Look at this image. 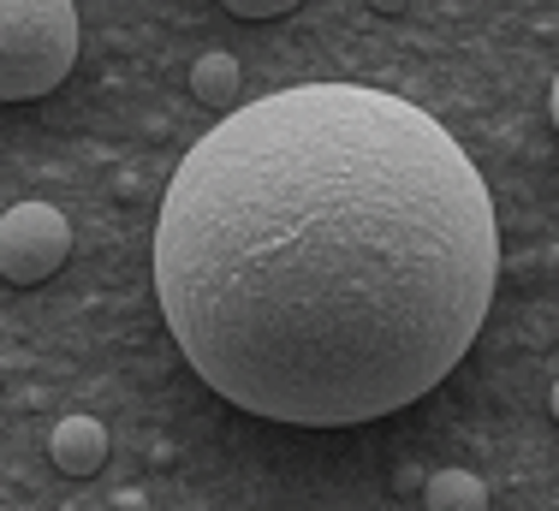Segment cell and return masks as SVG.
<instances>
[{"label": "cell", "instance_id": "1", "mask_svg": "<svg viewBox=\"0 0 559 511\" xmlns=\"http://www.w3.org/2000/svg\"><path fill=\"white\" fill-rule=\"evenodd\" d=\"M495 274L483 173L441 119L369 84L233 107L155 221V298L185 363L286 428L417 405L483 333Z\"/></svg>", "mask_w": 559, "mask_h": 511}, {"label": "cell", "instance_id": "2", "mask_svg": "<svg viewBox=\"0 0 559 511\" xmlns=\"http://www.w3.org/2000/svg\"><path fill=\"white\" fill-rule=\"evenodd\" d=\"M78 66L72 0H0V102H36Z\"/></svg>", "mask_w": 559, "mask_h": 511}, {"label": "cell", "instance_id": "3", "mask_svg": "<svg viewBox=\"0 0 559 511\" xmlns=\"http://www.w3.org/2000/svg\"><path fill=\"white\" fill-rule=\"evenodd\" d=\"M72 255V226L48 203H12L0 214V280L12 286H43Z\"/></svg>", "mask_w": 559, "mask_h": 511}, {"label": "cell", "instance_id": "4", "mask_svg": "<svg viewBox=\"0 0 559 511\" xmlns=\"http://www.w3.org/2000/svg\"><path fill=\"white\" fill-rule=\"evenodd\" d=\"M48 452H55V464L66 476H96L108 464V428L96 416H66V423H55V435H48Z\"/></svg>", "mask_w": 559, "mask_h": 511}, {"label": "cell", "instance_id": "5", "mask_svg": "<svg viewBox=\"0 0 559 511\" xmlns=\"http://www.w3.org/2000/svg\"><path fill=\"white\" fill-rule=\"evenodd\" d=\"M423 511H488V488L476 470H435L423 482Z\"/></svg>", "mask_w": 559, "mask_h": 511}, {"label": "cell", "instance_id": "6", "mask_svg": "<svg viewBox=\"0 0 559 511\" xmlns=\"http://www.w3.org/2000/svg\"><path fill=\"white\" fill-rule=\"evenodd\" d=\"M191 96L215 114H233V96H238V60L233 54H203L191 66Z\"/></svg>", "mask_w": 559, "mask_h": 511}, {"label": "cell", "instance_id": "7", "mask_svg": "<svg viewBox=\"0 0 559 511\" xmlns=\"http://www.w3.org/2000/svg\"><path fill=\"white\" fill-rule=\"evenodd\" d=\"M233 19H280V12H292L298 0H221Z\"/></svg>", "mask_w": 559, "mask_h": 511}, {"label": "cell", "instance_id": "8", "mask_svg": "<svg viewBox=\"0 0 559 511\" xmlns=\"http://www.w3.org/2000/svg\"><path fill=\"white\" fill-rule=\"evenodd\" d=\"M114 506H119V511H150V500H143V494H119Z\"/></svg>", "mask_w": 559, "mask_h": 511}, {"label": "cell", "instance_id": "9", "mask_svg": "<svg viewBox=\"0 0 559 511\" xmlns=\"http://www.w3.org/2000/svg\"><path fill=\"white\" fill-rule=\"evenodd\" d=\"M369 7H376V12H405L411 0H369Z\"/></svg>", "mask_w": 559, "mask_h": 511}, {"label": "cell", "instance_id": "10", "mask_svg": "<svg viewBox=\"0 0 559 511\" xmlns=\"http://www.w3.org/2000/svg\"><path fill=\"white\" fill-rule=\"evenodd\" d=\"M548 114H554V131H559V78H554V90H548Z\"/></svg>", "mask_w": 559, "mask_h": 511}, {"label": "cell", "instance_id": "11", "mask_svg": "<svg viewBox=\"0 0 559 511\" xmlns=\"http://www.w3.org/2000/svg\"><path fill=\"white\" fill-rule=\"evenodd\" d=\"M548 405H554V423H559V381H554V399H548Z\"/></svg>", "mask_w": 559, "mask_h": 511}]
</instances>
